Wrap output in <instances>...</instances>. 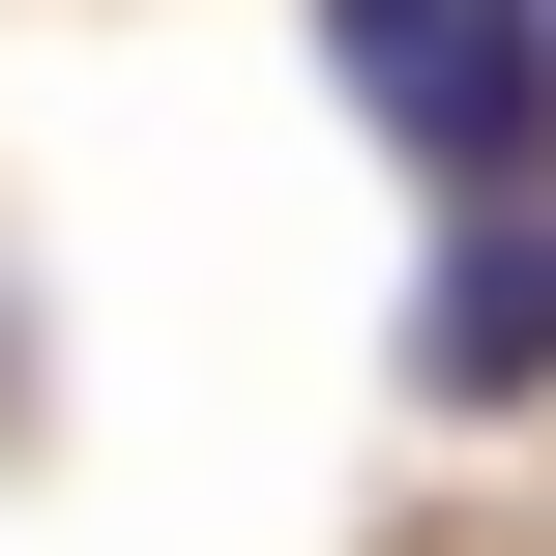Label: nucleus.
Returning a JSON list of instances; mask_svg holds the SVG:
<instances>
[{"instance_id": "f257e3e1", "label": "nucleus", "mask_w": 556, "mask_h": 556, "mask_svg": "<svg viewBox=\"0 0 556 556\" xmlns=\"http://www.w3.org/2000/svg\"><path fill=\"white\" fill-rule=\"evenodd\" d=\"M323 59H352L381 147H440L469 205H556V0H323Z\"/></svg>"}, {"instance_id": "f03ea898", "label": "nucleus", "mask_w": 556, "mask_h": 556, "mask_svg": "<svg viewBox=\"0 0 556 556\" xmlns=\"http://www.w3.org/2000/svg\"><path fill=\"white\" fill-rule=\"evenodd\" d=\"M410 410H440V440L556 410V205H469V235L410 264Z\"/></svg>"}]
</instances>
